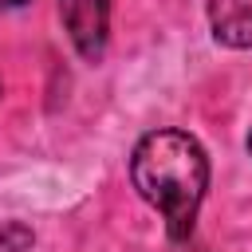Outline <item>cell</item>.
<instances>
[{"label": "cell", "instance_id": "6", "mask_svg": "<svg viewBox=\"0 0 252 252\" xmlns=\"http://www.w3.org/2000/svg\"><path fill=\"white\" fill-rule=\"evenodd\" d=\"M248 150H252V138H248Z\"/></svg>", "mask_w": 252, "mask_h": 252}, {"label": "cell", "instance_id": "5", "mask_svg": "<svg viewBox=\"0 0 252 252\" xmlns=\"http://www.w3.org/2000/svg\"><path fill=\"white\" fill-rule=\"evenodd\" d=\"M20 4H28V0H0V12H8V8H20Z\"/></svg>", "mask_w": 252, "mask_h": 252}, {"label": "cell", "instance_id": "4", "mask_svg": "<svg viewBox=\"0 0 252 252\" xmlns=\"http://www.w3.org/2000/svg\"><path fill=\"white\" fill-rule=\"evenodd\" d=\"M28 244H32V228H24V224H4V228H0V248L24 252Z\"/></svg>", "mask_w": 252, "mask_h": 252}, {"label": "cell", "instance_id": "1", "mask_svg": "<svg viewBox=\"0 0 252 252\" xmlns=\"http://www.w3.org/2000/svg\"><path fill=\"white\" fill-rule=\"evenodd\" d=\"M130 181L146 205L165 217L173 240H189L205 189H209V154L185 130H150L130 154Z\"/></svg>", "mask_w": 252, "mask_h": 252}, {"label": "cell", "instance_id": "3", "mask_svg": "<svg viewBox=\"0 0 252 252\" xmlns=\"http://www.w3.org/2000/svg\"><path fill=\"white\" fill-rule=\"evenodd\" d=\"M209 24L217 43L252 47V0H209Z\"/></svg>", "mask_w": 252, "mask_h": 252}, {"label": "cell", "instance_id": "2", "mask_svg": "<svg viewBox=\"0 0 252 252\" xmlns=\"http://www.w3.org/2000/svg\"><path fill=\"white\" fill-rule=\"evenodd\" d=\"M63 28L87 63H98L110 39V0H59Z\"/></svg>", "mask_w": 252, "mask_h": 252}]
</instances>
